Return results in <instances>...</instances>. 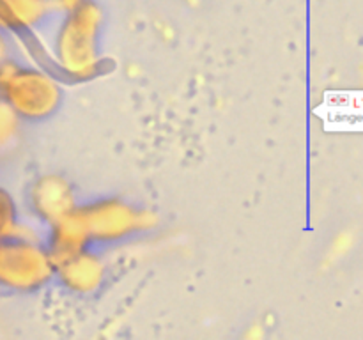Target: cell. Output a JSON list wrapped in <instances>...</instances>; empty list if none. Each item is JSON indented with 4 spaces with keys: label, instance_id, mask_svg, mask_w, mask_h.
<instances>
[{
    "label": "cell",
    "instance_id": "1",
    "mask_svg": "<svg viewBox=\"0 0 363 340\" xmlns=\"http://www.w3.org/2000/svg\"><path fill=\"white\" fill-rule=\"evenodd\" d=\"M101 27L103 11L96 0H85L59 14L48 53L57 73L71 81H89L101 71Z\"/></svg>",
    "mask_w": 363,
    "mask_h": 340
},
{
    "label": "cell",
    "instance_id": "2",
    "mask_svg": "<svg viewBox=\"0 0 363 340\" xmlns=\"http://www.w3.org/2000/svg\"><path fill=\"white\" fill-rule=\"evenodd\" d=\"M0 96L21 120L52 117L62 103V87L52 71L23 59L0 66Z\"/></svg>",
    "mask_w": 363,
    "mask_h": 340
},
{
    "label": "cell",
    "instance_id": "3",
    "mask_svg": "<svg viewBox=\"0 0 363 340\" xmlns=\"http://www.w3.org/2000/svg\"><path fill=\"white\" fill-rule=\"evenodd\" d=\"M55 280V261L34 229L0 237V289L35 293Z\"/></svg>",
    "mask_w": 363,
    "mask_h": 340
},
{
    "label": "cell",
    "instance_id": "4",
    "mask_svg": "<svg viewBox=\"0 0 363 340\" xmlns=\"http://www.w3.org/2000/svg\"><path fill=\"white\" fill-rule=\"evenodd\" d=\"M87 225L91 244H112L130 239L138 232L155 227L151 211L137 208L123 198H98L78 205Z\"/></svg>",
    "mask_w": 363,
    "mask_h": 340
},
{
    "label": "cell",
    "instance_id": "5",
    "mask_svg": "<svg viewBox=\"0 0 363 340\" xmlns=\"http://www.w3.org/2000/svg\"><path fill=\"white\" fill-rule=\"evenodd\" d=\"M28 212L45 227L53 225L78 208L77 195L64 177L55 174L35 177L25 193Z\"/></svg>",
    "mask_w": 363,
    "mask_h": 340
},
{
    "label": "cell",
    "instance_id": "6",
    "mask_svg": "<svg viewBox=\"0 0 363 340\" xmlns=\"http://www.w3.org/2000/svg\"><path fill=\"white\" fill-rule=\"evenodd\" d=\"M60 13L55 0H0V23L20 42L38 38Z\"/></svg>",
    "mask_w": 363,
    "mask_h": 340
},
{
    "label": "cell",
    "instance_id": "7",
    "mask_svg": "<svg viewBox=\"0 0 363 340\" xmlns=\"http://www.w3.org/2000/svg\"><path fill=\"white\" fill-rule=\"evenodd\" d=\"M105 261L92 250V246L55 264V280L77 294L96 293L105 282Z\"/></svg>",
    "mask_w": 363,
    "mask_h": 340
},
{
    "label": "cell",
    "instance_id": "8",
    "mask_svg": "<svg viewBox=\"0 0 363 340\" xmlns=\"http://www.w3.org/2000/svg\"><path fill=\"white\" fill-rule=\"evenodd\" d=\"M45 244L55 264L80 254L85 248L92 246L91 236H89L87 225H85L80 209L77 208L69 215L60 218L59 222L50 225L48 234L45 237Z\"/></svg>",
    "mask_w": 363,
    "mask_h": 340
},
{
    "label": "cell",
    "instance_id": "9",
    "mask_svg": "<svg viewBox=\"0 0 363 340\" xmlns=\"http://www.w3.org/2000/svg\"><path fill=\"white\" fill-rule=\"evenodd\" d=\"M20 205L9 188L0 183V237L13 236L21 230Z\"/></svg>",
    "mask_w": 363,
    "mask_h": 340
},
{
    "label": "cell",
    "instance_id": "10",
    "mask_svg": "<svg viewBox=\"0 0 363 340\" xmlns=\"http://www.w3.org/2000/svg\"><path fill=\"white\" fill-rule=\"evenodd\" d=\"M21 123L23 120L18 117V113L0 96V151L7 149L16 140Z\"/></svg>",
    "mask_w": 363,
    "mask_h": 340
},
{
    "label": "cell",
    "instance_id": "11",
    "mask_svg": "<svg viewBox=\"0 0 363 340\" xmlns=\"http://www.w3.org/2000/svg\"><path fill=\"white\" fill-rule=\"evenodd\" d=\"M20 57V41L6 28H0V66Z\"/></svg>",
    "mask_w": 363,
    "mask_h": 340
},
{
    "label": "cell",
    "instance_id": "12",
    "mask_svg": "<svg viewBox=\"0 0 363 340\" xmlns=\"http://www.w3.org/2000/svg\"><path fill=\"white\" fill-rule=\"evenodd\" d=\"M85 2V0H55V4L59 6L60 11H66V9H71V7L78 6V4Z\"/></svg>",
    "mask_w": 363,
    "mask_h": 340
}]
</instances>
